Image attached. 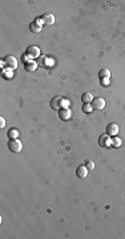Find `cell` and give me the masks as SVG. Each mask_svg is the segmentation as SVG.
<instances>
[{"mask_svg": "<svg viewBox=\"0 0 125 239\" xmlns=\"http://www.w3.org/2000/svg\"><path fill=\"white\" fill-rule=\"evenodd\" d=\"M8 149L12 153H20L23 149V143L22 141H19V138H11L8 141Z\"/></svg>", "mask_w": 125, "mask_h": 239, "instance_id": "6da1fadb", "label": "cell"}, {"mask_svg": "<svg viewBox=\"0 0 125 239\" xmlns=\"http://www.w3.org/2000/svg\"><path fill=\"white\" fill-rule=\"evenodd\" d=\"M25 56L29 59H37L40 56L39 47H36V45H29V47L25 49Z\"/></svg>", "mask_w": 125, "mask_h": 239, "instance_id": "7a4b0ae2", "label": "cell"}, {"mask_svg": "<svg viewBox=\"0 0 125 239\" xmlns=\"http://www.w3.org/2000/svg\"><path fill=\"white\" fill-rule=\"evenodd\" d=\"M4 65L7 66L8 69H16L17 68V60L15 56H7V57L4 59Z\"/></svg>", "mask_w": 125, "mask_h": 239, "instance_id": "3957f363", "label": "cell"}, {"mask_svg": "<svg viewBox=\"0 0 125 239\" xmlns=\"http://www.w3.org/2000/svg\"><path fill=\"white\" fill-rule=\"evenodd\" d=\"M99 145L101 147H109L112 146V140L109 138V134H101L99 137Z\"/></svg>", "mask_w": 125, "mask_h": 239, "instance_id": "277c9868", "label": "cell"}, {"mask_svg": "<svg viewBox=\"0 0 125 239\" xmlns=\"http://www.w3.org/2000/svg\"><path fill=\"white\" fill-rule=\"evenodd\" d=\"M92 108L95 109V110H101V109H104V108H105V101H104V98H101V97L93 98Z\"/></svg>", "mask_w": 125, "mask_h": 239, "instance_id": "5b68a950", "label": "cell"}, {"mask_svg": "<svg viewBox=\"0 0 125 239\" xmlns=\"http://www.w3.org/2000/svg\"><path fill=\"white\" fill-rule=\"evenodd\" d=\"M62 101H64V98L61 96H56L53 97L51 100V108L55 109V110H59V109H61V105H62Z\"/></svg>", "mask_w": 125, "mask_h": 239, "instance_id": "8992f818", "label": "cell"}, {"mask_svg": "<svg viewBox=\"0 0 125 239\" xmlns=\"http://www.w3.org/2000/svg\"><path fill=\"white\" fill-rule=\"evenodd\" d=\"M117 133H119V126H117V124H114V122L108 124V126H106V134L114 137V136H117Z\"/></svg>", "mask_w": 125, "mask_h": 239, "instance_id": "52a82bcc", "label": "cell"}, {"mask_svg": "<svg viewBox=\"0 0 125 239\" xmlns=\"http://www.w3.org/2000/svg\"><path fill=\"white\" fill-rule=\"evenodd\" d=\"M71 109L68 108H61L59 109V117H60L62 121H67V120H69V117H71Z\"/></svg>", "mask_w": 125, "mask_h": 239, "instance_id": "ba28073f", "label": "cell"}, {"mask_svg": "<svg viewBox=\"0 0 125 239\" xmlns=\"http://www.w3.org/2000/svg\"><path fill=\"white\" fill-rule=\"evenodd\" d=\"M41 20H43V23L46 24V25H52V24L55 23V16L52 15V13H44V15L41 16Z\"/></svg>", "mask_w": 125, "mask_h": 239, "instance_id": "9c48e42d", "label": "cell"}, {"mask_svg": "<svg viewBox=\"0 0 125 239\" xmlns=\"http://www.w3.org/2000/svg\"><path fill=\"white\" fill-rule=\"evenodd\" d=\"M88 169H86L85 166H83V165H80V166L76 169V175H77L79 178H85L86 175H88Z\"/></svg>", "mask_w": 125, "mask_h": 239, "instance_id": "30bf717a", "label": "cell"}, {"mask_svg": "<svg viewBox=\"0 0 125 239\" xmlns=\"http://www.w3.org/2000/svg\"><path fill=\"white\" fill-rule=\"evenodd\" d=\"M41 28H43V25H41L40 23H37L36 20H35L33 23L29 24V31H31V32H33V33H39L41 31Z\"/></svg>", "mask_w": 125, "mask_h": 239, "instance_id": "8fae6325", "label": "cell"}, {"mask_svg": "<svg viewBox=\"0 0 125 239\" xmlns=\"http://www.w3.org/2000/svg\"><path fill=\"white\" fill-rule=\"evenodd\" d=\"M110 77V71L106 68H103L99 71V79L100 80H109Z\"/></svg>", "mask_w": 125, "mask_h": 239, "instance_id": "7c38bea8", "label": "cell"}, {"mask_svg": "<svg viewBox=\"0 0 125 239\" xmlns=\"http://www.w3.org/2000/svg\"><path fill=\"white\" fill-rule=\"evenodd\" d=\"M81 101H83L84 104H89V103H92V101H93V96H92V93H89V92L83 93V96H81Z\"/></svg>", "mask_w": 125, "mask_h": 239, "instance_id": "4fadbf2b", "label": "cell"}, {"mask_svg": "<svg viewBox=\"0 0 125 239\" xmlns=\"http://www.w3.org/2000/svg\"><path fill=\"white\" fill-rule=\"evenodd\" d=\"M36 68H37L36 62H27L25 64V71L27 72H33V71H36Z\"/></svg>", "mask_w": 125, "mask_h": 239, "instance_id": "5bb4252c", "label": "cell"}, {"mask_svg": "<svg viewBox=\"0 0 125 239\" xmlns=\"http://www.w3.org/2000/svg\"><path fill=\"white\" fill-rule=\"evenodd\" d=\"M112 146L113 147H120L121 146V138L117 136H114L112 138Z\"/></svg>", "mask_w": 125, "mask_h": 239, "instance_id": "9a60e30c", "label": "cell"}, {"mask_svg": "<svg viewBox=\"0 0 125 239\" xmlns=\"http://www.w3.org/2000/svg\"><path fill=\"white\" fill-rule=\"evenodd\" d=\"M8 137H9V138H17V137H19V130H16V129H11V130L8 132Z\"/></svg>", "mask_w": 125, "mask_h": 239, "instance_id": "2e32d148", "label": "cell"}, {"mask_svg": "<svg viewBox=\"0 0 125 239\" xmlns=\"http://www.w3.org/2000/svg\"><path fill=\"white\" fill-rule=\"evenodd\" d=\"M92 105H89V104H84V106H83V110L85 112V113H91L92 112Z\"/></svg>", "mask_w": 125, "mask_h": 239, "instance_id": "e0dca14e", "label": "cell"}, {"mask_svg": "<svg viewBox=\"0 0 125 239\" xmlns=\"http://www.w3.org/2000/svg\"><path fill=\"white\" fill-rule=\"evenodd\" d=\"M85 167L88 169V170H93V169H95V163H93L92 161H86V162H85Z\"/></svg>", "mask_w": 125, "mask_h": 239, "instance_id": "ac0fdd59", "label": "cell"}, {"mask_svg": "<svg viewBox=\"0 0 125 239\" xmlns=\"http://www.w3.org/2000/svg\"><path fill=\"white\" fill-rule=\"evenodd\" d=\"M12 69H5V71H4V76L7 77V79H11V77H12Z\"/></svg>", "mask_w": 125, "mask_h": 239, "instance_id": "d6986e66", "label": "cell"}, {"mask_svg": "<svg viewBox=\"0 0 125 239\" xmlns=\"http://www.w3.org/2000/svg\"><path fill=\"white\" fill-rule=\"evenodd\" d=\"M4 126H5V120L0 117V128H4Z\"/></svg>", "mask_w": 125, "mask_h": 239, "instance_id": "ffe728a7", "label": "cell"}]
</instances>
